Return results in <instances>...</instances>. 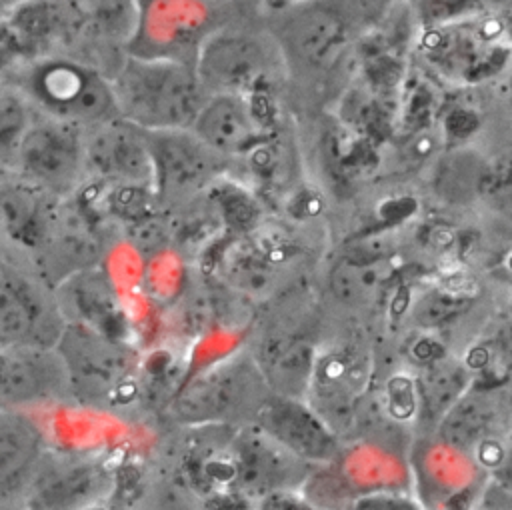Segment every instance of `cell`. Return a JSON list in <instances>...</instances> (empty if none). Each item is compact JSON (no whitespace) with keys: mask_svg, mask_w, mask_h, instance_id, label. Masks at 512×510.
Wrapping results in <instances>:
<instances>
[{"mask_svg":"<svg viewBox=\"0 0 512 510\" xmlns=\"http://www.w3.org/2000/svg\"><path fill=\"white\" fill-rule=\"evenodd\" d=\"M110 84L118 116L144 130L190 128L208 96L194 66L172 58H128Z\"/></svg>","mask_w":512,"mask_h":510,"instance_id":"1","label":"cell"},{"mask_svg":"<svg viewBox=\"0 0 512 510\" xmlns=\"http://www.w3.org/2000/svg\"><path fill=\"white\" fill-rule=\"evenodd\" d=\"M380 0H294L278 6L282 50L310 70L330 68L378 16Z\"/></svg>","mask_w":512,"mask_h":510,"instance_id":"2","label":"cell"},{"mask_svg":"<svg viewBox=\"0 0 512 510\" xmlns=\"http://www.w3.org/2000/svg\"><path fill=\"white\" fill-rule=\"evenodd\" d=\"M54 348L76 400L112 404L134 390L138 358L126 340L78 322H64Z\"/></svg>","mask_w":512,"mask_h":510,"instance_id":"3","label":"cell"},{"mask_svg":"<svg viewBox=\"0 0 512 510\" xmlns=\"http://www.w3.org/2000/svg\"><path fill=\"white\" fill-rule=\"evenodd\" d=\"M32 92L54 118L76 126H96L118 116L112 84L74 62L42 64L32 76Z\"/></svg>","mask_w":512,"mask_h":510,"instance_id":"4","label":"cell"},{"mask_svg":"<svg viewBox=\"0 0 512 510\" xmlns=\"http://www.w3.org/2000/svg\"><path fill=\"white\" fill-rule=\"evenodd\" d=\"M258 368L240 360L218 362L190 378L170 400L174 420L204 426L236 416L252 396Z\"/></svg>","mask_w":512,"mask_h":510,"instance_id":"5","label":"cell"},{"mask_svg":"<svg viewBox=\"0 0 512 510\" xmlns=\"http://www.w3.org/2000/svg\"><path fill=\"white\" fill-rule=\"evenodd\" d=\"M152 158V190L158 198H184L216 180L218 154L190 128L146 130Z\"/></svg>","mask_w":512,"mask_h":510,"instance_id":"6","label":"cell"},{"mask_svg":"<svg viewBox=\"0 0 512 510\" xmlns=\"http://www.w3.org/2000/svg\"><path fill=\"white\" fill-rule=\"evenodd\" d=\"M508 36L512 34L502 20L482 12L466 20L428 28L424 52L444 72L470 80L472 70L494 66L498 58H504L508 50L504 38Z\"/></svg>","mask_w":512,"mask_h":510,"instance_id":"7","label":"cell"},{"mask_svg":"<svg viewBox=\"0 0 512 510\" xmlns=\"http://www.w3.org/2000/svg\"><path fill=\"white\" fill-rule=\"evenodd\" d=\"M70 394L62 360L54 346H0V408L20 410Z\"/></svg>","mask_w":512,"mask_h":510,"instance_id":"8","label":"cell"},{"mask_svg":"<svg viewBox=\"0 0 512 510\" xmlns=\"http://www.w3.org/2000/svg\"><path fill=\"white\" fill-rule=\"evenodd\" d=\"M254 424L304 462H332L338 456L336 432L300 398L270 392L256 404Z\"/></svg>","mask_w":512,"mask_h":510,"instance_id":"9","label":"cell"},{"mask_svg":"<svg viewBox=\"0 0 512 510\" xmlns=\"http://www.w3.org/2000/svg\"><path fill=\"white\" fill-rule=\"evenodd\" d=\"M84 166L90 174L110 186H150L152 158L146 130L114 116L94 126L84 142Z\"/></svg>","mask_w":512,"mask_h":510,"instance_id":"10","label":"cell"},{"mask_svg":"<svg viewBox=\"0 0 512 510\" xmlns=\"http://www.w3.org/2000/svg\"><path fill=\"white\" fill-rule=\"evenodd\" d=\"M194 70L206 94H254L268 74V52L250 34L216 32L200 46Z\"/></svg>","mask_w":512,"mask_h":510,"instance_id":"11","label":"cell"},{"mask_svg":"<svg viewBox=\"0 0 512 510\" xmlns=\"http://www.w3.org/2000/svg\"><path fill=\"white\" fill-rule=\"evenodd\" d=\"M14 156L20 172L32 182L64 188L84 166L80 126L54 116L44 122H30Z\"/></svg>","mask_w":512,"mask_h":510,"instance_id":"12","label":"cell"},{"mask_svg":"<svg viewBox=\"0 0 512 510\" xmlns=\"http://www.w3.org/2000/svg\"><path fill=\"white\" fill-rule=\"evenodd\" d=\"M190 130L218 156L248 154L264 142V124L252 94L240 92L208 94Z\"/></svg>","mask_w":512,"mask_h":510,"instance_id":"13","label":"cell"},{"mask_svg":"<svg viewBox=\"0 0 512 510\" xmlns=\"http://www.w3.org/2000/svg\"><path fill=\"white\" fill-rule=\"evenodd\" d=\"M230 456L234 464V484L250 498H264L274 490L290 488V482L296 478V466H300L298 462H304L256 424L242 430L232 440Z\"/></svg>","mask_w":512,"mask_h":510,"instance_id":"14","label":"cell"},{"mask_svg":"<svg viewBox=\"0 0 512 510\" xmlns=\"http://www.w3.org/2000/svg\"><path fill=\"white\" fill-rule=\"evenodd\" d=\"M62 326V314L46 306L30 280L14 272L0 274V346H54Z\"/></svg>","mask_w":512,"mask_h":510,"instance_id":"15","label":"cell"},{"mask_svg":"<svg viewBox=\"0 0 512 510\" xmlns=\"http://www.w3.org/2000/svg\"><path fill=\"white\" fill-rule=\"evenodd\" d=\"M58 312L64 322H78L126 340L128 328L112 280L96 266L76 270L56 284Z\"/></svg>","mask_w":512,"mask_h":510,"instance_id":"16","label":"cell"},{"mask_svg":"<svg viewBox=\"0 0 512 510\" xmlns=\"http://www.w3.org/2000/svg\"><path fill=\"white\" fill-rule=\"evenodd\" d=\"M46 218L38 220V232L48 238V270H58L56 284L68 274L96 266L100 256V240L90 218V208L78 202H64L50 208Z\"/></svg>","mask_w":512,"mask_h":510,"instance_id":"17","label":"cell"},{"mask_svg":"<svg viewBox=\"0 0 512 510\" xmlns=\"http://www.w3.org/2000/svg\"><path fill=\"white\" fill-rule=\"evenodd\" d=\"M314 346L298 336H272L262 342L256 368L272 394L300 398L310 392L316 372Z\"/></svg>","mask_w":512,"mask_h":510,"instance_id":"18","label":"cell"},{"mask_svg":"<svg viewBox=\"0 0 512 510\" xmlns=\"http://www.w3.org/2000/svg\"><path fill=\"white\" fill-rule=\"evenodd\" d=\"M394 276L392 258L382 254H352L340 258L330 268L328 286L350 308H374L388 296Z\"/></svg>","mask_w":512,"mask_h":510,"instance_id":"19","label":"cell"},{"mask_svg":"<svg viewBox=\"0 0 512 510\" xmlns=\"http://www.w3.org/2000/svg\"><path fill=\"white\" fill-rule=\"evenodd\" d=\"M42 454V432L18 410L0 408V496L32 478Z\"/></svg>","mask_w":512,"mask_h":510,"instance_id":"20","label":"cell"},{"mask_svg":"<svg viewBox=\"0 0 512 510\" xmlns=\"http://www.w3.org/2000/svg\"><path fill=\"white\" fill-rule=\"evenodd\" d=\"M30 484V506L40 508H62L78 506L84 500L98 496L104 486L102 470L92 464H60L50 468Z\"/></svg>","mask_w":512,"mask_h":510,"instance_id":"21","label":"cell"},{"mask_svg":"<svg viewBox=\"0 0 512 510\" xmlns=\"http://www.w3.org/2000/svg\"><path fill=\"white\" fill-rule=\"evenodd\" d=\"M216 276L230 288L262 294L274 286L276 262L252 238H236L216 252Z\"/></svg>","mask_w":512,"mask_h":510,"instance_id":"22","label":"cell"},{"mask_svg":"<svg viewBox=\"0 0 512 510\" xmlns=\"http://www.w3.org/2000/svg\"><path fill=\"white\" fill-rule=\"evenodd\" d=\"M472 370L464 360L436 356L424 362L414 380L418 392V410L428 420H440L458 398L470 388Z\"/></svg>","mask_w":512,"mask_h":510,"instance_id":"23","label":"cell"},{"mask_svg":"<svg viewBox=\"0 0 512 510\" xmlns=\"http://www.w3.org/2000/svg\"><path fill=\"white\" fill-rule=\"evenodd\" d=\"M488 158L474 150L458 148L436 162L434 190L438 198L452 204L474 202L486 194Z\"/></svg>","mask_w":512,"mask_h":510,"instance_id":"24","label":"cell"},{"mask_svg":"<svg viewBox=\"0 0 512 510\" xmlns=\"http://www.w3.org/2000/svg\"><path fill=\"white\" fill-rule=\"evenodd\" d=\"M440 436L454 448H474L488 436V428L494 422L492 404L480 392L470 388L458 398V402L438 420Z\"/></svg>","mask_w":512,"mask_h":510,"instance_id":"25","label":"cell"},{"mask_svg":"<svg viewBox=\"0 0 512 510\" xmlns=\"http://www.w3.org/2000/svg\"><path fill=\"white\" fill-rule=\"evenodd\" d=\"M470 306V298L450 286L426 288L410 308V318L422 328H436L458 318Z\"/></svg>","mask_w":512,"mask_h":510,"instance_id":"26","label":"cell"},{"mask_svg":"<svg viewBox=\"0 0 512 510\" xmlns=\"http://www.w3.org/2000/svg\"><path fill=\"white\" fill-rule=\"evenodd\" d=\"M464 362L472 372L480 370L498 378H512V322L502 324L490 338L474 346Z\"/></svg>","mask_w":512,"mask_h":510,"instance_id":"27","label":"cell"},{"mask_svg":"<svg viewBox=\"0 0 512 510\" xmlns=\"http://www.w3.org/2000/svg\"><path fill=\"white\" fill-rule=\"evenodd\" d=\"M416 12L426 28L444 26L486 12L484 0H416Z\"/></svg>","mask_w":512,"mask_h":510,"instance_id":"28","label":"cell"},{"mask_svg":"<svg viewBox=\"0 0 512 510\" xmlns=\"http://www.w3.org/2000/svg\"><path fill=\"white\" fill-rule=\"evenodd\" d=\"M28 126L30 118L22 98L0 88V152H14Z\"/></svg>","mask_w":512,"mask_h":510,"instance_id":"29","label":"cell"},{"mask_svg":"<svg viewBox=\"0 0 512 510\" xmlns=\"http://www.w3.org/2000/svg\"><path fill=\"white\" fill-rule=\"evenodd\" d=\"M86 16L112 34L126 32L134 22L132 0H80Z\"/></svg>","mask_w":512,"mask_h":510,"instance_id":"30","label":"cell"},{"mask_svg":"<svg viewBox=\"0 0 512 510\" xmlns=\"http://www.w3.org/2000/svg\"><path fill=\"white\" fill-rule=\"evenodd\" d=\"M212 184V200L216 204V210L230 226L246 228L254 222L256 204L250 200L246 192L236 190L232 186H216V180Z\"/></svg>","mask_w":512,"mask_h":510,"instance_id":"31","label":"cell"},{"mask_svg":"<svg viewBox=\"0 0 512 510\" xmlns=\"http://www.w3.org/2000/svg\"><path fill=\"white\" fill-rule=\"evenodd\" d=\"M14 18L18 28H22L26 34L42 36L54 30L62 22L64 14L54 0H28L16 6Z\"/></svg>","mask_w":512,"mask_h":510,"instance_id":"32","label":"cell"},{"mask_svg":"<svg viewBox=\"0 0 512 510\" xmlns=\"http://www.w3.org/2000/svg\"><path fill=\"white\" fill-rule=\"evenodd\" d=\"M484 196H494L512 206V140L488 158V186Z\"/></svg>","mask_w":512,"mask_h":510,"instance_id":"33","label":"cell"},{"mask_svg":"<svg viewBox=\"0 0 512 510\" xmlns=\"http://www.w3.org/2000/svg\"><path fill=\"white\" fill-rule=\"evenodd\" d=\"M386 402L394 420H408L418 410V392L414 380L394 376L386 386Z\"/></svg>","mask_w":512,"mask_h":510,"instance_id":"34","label":"cell"},{"mask_svg":"<svg viewBox=\"0 0 512 510\" xmlns=\"http://www.w3.org/2000/svg\"><path fill=\"white\" fill-rule=\"evenodd\" d=\"M358 508H414L416 504L408 502L406 498L400 496H390V494H376V496H366L358 500Z\"/></svg>","mask_w":512,"mask_h":510,"instance_id":"35","label":"cell"},{"mask_svg":"<svg viewBox=\"0 0 512 510\" xmlns=\"http://www.w3.org/2000/svg\"><path fill=\"white\" fill-rule=\"evenodd\" d=\"M28 0H0V8H16Z\"/></svg>","mask_w":512,"mask_h":510,"instance_id":"36","label":"cell"},{"mask_svg":"<svg viewBox=\"0 0 512 510\" xmlns=\"http://www.w3.org/2000/svg\"><path fill=\"white\" fill-rule=\"evenodd\" d=\"M486 2V0H484ZM500 8H508V10H512V0H494Z\"/></svg>","mask_w":512,"mask_h":510,"instance_id":"37","label":"cell"},{"mask_svg":"<svg viewBox=\"0 0 512 510\" xmlns=\"http://www.w3.org/2000/svg\"><path fill=\"white\" fill-rule=\"evenodd\" d=\"M288 2H294V0H278V6H284V4H288Z\"/></svg>","mask_w":512,"mask_h":510,"instance_id":"38","label":"cell"},{"mask_svg":"<svg viewBox=\"0 0 512 510\" xmlns=\"http://www.w3.org/2000/svg\"><path fill=\"white\" fill-rule=\"evenodd\" d=\"M510 96H512V76H510Z\"/></svg>","mask_w":512,"mask_h":510,"instance_id":"39","label":"cell"},{"mask_svg":"<svg viewBox=\"0 0 512 510\" xmlns=\"http://www.w3.org/2000/svg\"><path fill=\"white\" fill-rule=\"evenodd\" d=\"M206 2H208V0H206Z\"/></svg>","mask_w":512,"mask_h":510,"instance_id":"40","label":"cell"}]
</instances>
